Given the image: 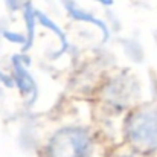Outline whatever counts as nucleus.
<instances>
[{
	"instance_id": "1",
	"label": "nucleus",
	"mask_w": 157,
	"mask_h": 157,
	"mask_svg": "<svg viewBox=\"0 0 157 157\" xmlns=\"http://www.w3.org/2000/svg\"><path fill=\"white\" fill-rule=\"evenodd\" d=\"M125 137L128 145L142 151L157 150V107L136 108L125 121Z\"/></svg>"
},
{
	"instance_id": "2",
	"label": "nucleus",
	"mask_w": 157,
	"mask_h": 157,
	"mask_svg": "<svg viewBox=\"0 0 157 157\" xmlns=\"http://www.w3.org/2000/svg\"><path fill=\"white\" fill-rule=\"evenodd\" d=\"M92 140L81 128H63L51 137L46 147V157H89Z\"/></svg>"
},
{
	"instance_id": "3",
	"label": "nucleus",
	"mask_w": 157,
	"mask_h": 157,
	"mask_svg": "<svg viewBox=\"0 0 157 157\" xmlns=\"http://www.w3.org/2000/svg\"><path fill=\"white\" fill-rule=\"evenodd\" d=\"M116 157H144V153L131 147L130 150H125V153H121V154H116Z\"/></svg>"
}]
</instances>
